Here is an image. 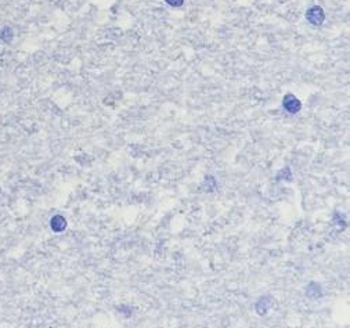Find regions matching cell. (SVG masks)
<instances>
[{"instance_id": "1", "label": "cell", "mask_w": 350, "mask_h": 328, "mask_svg": "<svg viewBox=\"0 0 350 328\" xmlns=\"http://www.w3.org/2000/svg\"><path fill=\"white\" fill-rule=\"evenodd\" d=\"M306 19L313 27H321L325 21L324 10L320 6H313L306 11Z\"/></svg>"}, {"instance_id": "2", "label": "cell", "mask_w": 350, "mask_h": 328, "mask_svg": "<svg viewBox=\"0 0 350 328\" xmlns=\"http://www.w3.org/2000/svg\"><path fill=\"white\" fill-rule=\"evenodd\" d=\"M282 107L289 114H298L300 108H302V103L299 101V98L296 96H294L292 93H288L282 98Z\"/></svg>"}, {"instance_id": "3", "label": "cell", "mask_w": 350, "mask_h": 328, "mask_svg": "<svg viewBox=\"0 0 350 328\" xmlns=\"http://www.w3.org/2000/svg\"><path fill=\"white\" fill-rule=\"evenodd\" d=\"M67 227V220L60 216V215H57V216H54L52 219V229L53 231H55V233H60L64 229Z\"/></svg>"}, {"instance_id": "4", "label": "cell", "mask_w": 350, "mask_h": 328, "mask_svg": "<svg viewBox=\"0 0 350 328\" xmlns=\"http://www.w3.org/2000/svg\"><path fill=\"white\" fill-rule=\"evenodd\" d=\"M170 7H180L184 3V0H165Z\"/></svg>"}]
</instances>
